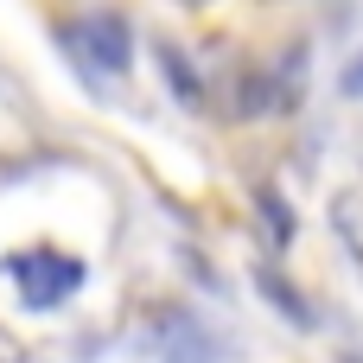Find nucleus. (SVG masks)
I'll return each instance as SVG.
<instances>
[{
    "instance_id": "nucleus-1",
    "label": "nucleus",
    "mask_w": 363,
    "mask_h": 363,
    "mask_svg": "<svg viewBox=\"0 0 363 363\" xmlns=\"http://www.w3.org/2000/svg\"><path fill=\"white\" fill-rule=\"evenodd\" d=\"M0 274H6V287L19 294V306H32V313H51V306H64V300L83 287V262L64 255V249H51V242L6 255Z\"/></svg>"
},
{
    "instance_id": "nucleus-2",
    "label": "nucleus",
    "mask_w": 363,
    "mask_h": 363,
    "mask_svg": "<svg viewBox=\"0 0 363 363\" xmlns=\"http://www.w3.org/2000/svg\"><path fill=\"white\" fill-rule=\"evenodd\" d=\"M70 51L83 57V70L121 77L128 70V19L121 13H89L83 26H70Z\"/></svg>"
}]
</instances>
